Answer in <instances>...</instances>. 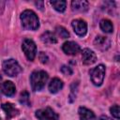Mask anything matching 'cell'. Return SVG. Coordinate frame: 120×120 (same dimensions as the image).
<instances>
[{
	"label": "cell",
	"instance_id": "obj_1",
	"mask_svg": "<svg viewBox=\"0 0 120 120\" xmlns=\"http://www.w3.org/2000/svg\"><path fill=\"white\" fill-rule=\"evenodd\" d=\"M22 24L26 30H37L39 26L38 18L32 10L26 9L21 14Z\"/></svg>",
	"mask_w": 120,
	"mask_h": 120
},
{
	"label": "cell",
	"instance_id": "obj_2",
	"mask_svg": "<svg viewBox=\"0 0 120 120\" xmlns=\"http://www.w3.org/2000/svg\"><path fill=\"white\" fill-rule=\"evenodd\" d=\"M48 73L45 72L44 70H36L32 72L30 76V82H31V87L34 91H39L41 90L47 81H48Z\"/></svg>",
	"mask_w": 120,
	"mask_h": 120
},
{
	"label": "cell",
	"instance_id": "obj_3",
	"mask_svg": "<svg viewBox=\"0 0 120 120\" xmlns=\"http://www.w3.org/2000/svg\"><path fill=\"white\" fill-rule=\"evenodd\" d=\"M2 67H3L4 72L10 77L16 76L22 71V68H21L19 63L14 59H8V60L4 61Z\"/></svg>",
	"mask_w": 120,
	"mask_h": 120
},
{
	"label": "cell",
	"instance_id": "obj_4",
	"mask_svg": "<svg viewBox=\"0 0 120 120\" xmlns=\"http://www.w3.org/2000/svg\"><path fill=\"white\" fill-rule=\"evenodd\" d=\"M104 76H105V67L103 65H98V67L90 70L91 81L97 86H99L102 84Z\"/></svg>",
	"mask_w": 120,
	"mask_h": 120
},
{
	"label": "cell",
	"instance_id": "obj_5",
	"mask_svg": "<svg viewBox=\"0 0 120 120\" xmlns=\"http://www.w3.org/2000/svg\"><path fill=\"white\" fill-rule=\"evenodd\" d=\"M22 50L24 52L26 58L30 61H33L35 56H36V52H37V47L35 42L32 39L26 38L23 40L22 44Z\"/></svg>",
	"mask_w": 120,
	"mask_h": 120
},
{
	"label": "cell",
	"instance_id": "obj_6",
	"mask_svg": "<svg viewBox=\"0 0 120 120\" xmlns=\"http://www.w3.org/2000/svg\"><path fill=\"white\" fill-rule=\"evenodd\" d=\"M36 117L38 120H57L58 114L51 108L47 107L45 109H40L36 112Z\"/></svg>",
	"mask_w": 120,
	"mask_h": 120
},
{
	"label": "cell",
	"instance_id": "obj_7",
	"mask_svg": "<svg viewBox=\"0 0 120 120\" xmlns=\"http://www.w3.org/2000/svg\"><path fill=\"white\" fill-rule=\"evenodd\" d=\"M72 27L74 29V32L80 36V37H83L85 34H86V31H87V24L86 22L83 21V20H81V19H77V20H74L72 22Z\"/></svg>",
	"mask_w": 120,
	"mask_h": 120
},
{
	"label": "cell",
	"instance_id": "obj_8",
	"mask_svg": "<svg viewBox=\"0 0 120 120\" xmlns=\"http://www.w3.org/2000/svg\"><path fill=\"white\" fill-rule=\"evenodd\" d=\"M62 50H63V52L66 54H68V55H76L78 52H80L81 48L74 41H67V42H65L63 44Z\"/></svg>",
	"mask_w": 120,
	"mask_h": 120
},
{
	"label": "cell",
	"instance_id": "obj_9",
	"mask_svg": "<svg viewBox=\"0 0 120 120\" xmlns=\"http://www.w3.org/2000/svg\"><path fill=\"white\" fill-rule=\"evenodd\" d=\"M82 63L84 65H92V64H94L96 62L97 55L93 51H91L90 49L86 48V49L82 50Z\"/></svg>",
	"mask_w": 120,
	"mask_h": 120
},
{
	"label": "cell",
	"instance_id": "obj_10",
	"mask_svg": "<svg viewBox=\"0 0 120 120\" xmlns=\"http://www.w3.org/2000/svg\"><path fill=\"white\" fill-rule=\"evenodd\" d=\"M94 44L98 50L106 51L107 49H109L111 42H110V39L108 38L103 37V36H98L94 40Z\"/></svg>",
	"mask_w": 120,
	"mask_h": 120
},
{
	"label": "cell",
	"instance_id": "obj_11",
	"mask_svg": "<svg viewBox=\"0 0 120 120\" xmlns=\"http://www.w3.org/2000/svg\"><path fill=\"white\" fill-rule=\"evenodd\" d=\"M1 90L3 92L4 95L8 96V97H11L15 94L16 92V88H15V85L12 82L10 81H6L2 83L1 85Z\"/></svg>",
	"mask_w": 120,
	"mask_h": 120
},
{
	"label": "cell",
	"instance_id": "obj_12",
	"mask_svg": "<svg viewBox=\"0 0 120 120\" xmlns=\"http://www.w3.org/2000/svg\"><path fill=\"white\" fill-rule=\"evenodd\" d=\"M89 3L84 0H75L71 2V8L72 10L78 11V12H83L88 9Z\"/></svg>",
	"mask_w": 120,
	"mask_h": 120
},
{
	"label": "cell",
	"instance_id": "obj_13",
	"mask_svg": "<svg viewBox=\"0 0 120 120\" xmlns=\"http://www.w3.org/2000/svg\"><path fill=\"white\" fill-rule=\"evenodd\" d=\"M2 109H3V111L5 112V113H6L7 117H8V119L12 118V117L18 115V113H19L18 109L15 108V107L13 106V104L8 103V102L2 104Z\"/></svg>",
	"mask_w": 120,
	"mask_h": 120
},
{
	"label": "cell",
	"instance_id": "obj_14",
	"mask_svg": "<svg viewBox=\"0 0 120 120\" xmlns=\"http://www.w3.org/2000/svg\"><path fill=\"white\" fill-rule=\"evenodd\" d=\"M78 112H79L81 120H96L95 113L91 110H89L85 107H80Z\"/></svg>",
	"mask_w": 120,
	"mask_h": 120
},
{
	"label": "cell",
	"instance_id": "obj_15",
	"mask_svg": "<svg viewBox=\"0 0 120 120\" xmlns=\"http://www.w3.org/2000/svg\"><path fill=\"white\" fill-rule=\"evenodd\" d=\"M62 87H63V82L58 78H53L49 83V90L52 94L57 93L59 90L62 89Z\"/></svg>",
	"mask_w": 120,
	"mask_h": 120
},
{
	"label": "cell",
	"instance_id": "obj_16",
	"mask_svg": "<svg viewBox=\"0 0 120 120\" xmlns=\"http://www.w3.org/2000/svg\"><path fill=\"white\" fill-rule=\"evenodd\" d=\"M40 39L45 44H53V43L57 42V39H56L55 36L52 32H49V31H46L45 33H43L40 36Z\"/></svg>",
	"mask_w": 120,
	"mask_h": 120
},
{
	"label": "cell",
	"instance_id": "obj_17",
	"mask_svg": "<svg viewBox=\"0 0 120 120\" xmlns=\"http://www.w3.org/2000/svg\"><path fill=\"white\" fill-rule=\"evenodd\" d=\"M99 25H100L101 30L104 31L105 33H112L113 31V25L110 20H107V19L101 20Z\"/></svg>",
	"mask_w": 120,
	"mask_h": 120
},
{
	"label": "cell",
	"instance_id": "obj_18",
	"mask_svg": "<svg viewBox=\"0 0 120 120\" xmlns=\"http://www.w3.org/2000/svg\"><path fill=\"white\" fill-rule=\"evenodd\" d=\"M50 3L54 8V9L59 12H64L66 9V7H67L66 1H51Z\"/></svg>",
	"mask_w": 120,
	"mask_h": 120
},
{
	"label": "cell",
	"instance_id": "obj_19",
	"mask_svg": "<svg viewBox=\"0 0 120 120\" xmlns=\"http://www.w3.org/2000/svg\"><path fill=\"white\" fill-rule=\"evenodd\" d=\"M20 102L25 106H30L31 103H30V98H29V94L27 91H23L22 92L21 94V97H20Z\"/></svg>",
	"mask_w": 120,
	"mask_h": 120
},
{
	"label": "cell",
	"instance_id": "obj_20",
	"mask_svg": "<svg viewBox=\"0 0 120 120\" xmlns=\"http://www.w3.org/2000/svg\"><path fill=\"white\" fill-rule=\"evenodd\" d=\"M56 33L58 36H60L62 38H67L69 37V33L68 32V30L66 28H64L63 26H57L56 27Z\"/></svg>",
	"mask_w": 120,
	"mask_h": 120
},
{
	"label": "cell",
	"instance_id": "obj_21",
	"mask_svg": "<svg viewBox=\"0 0 120 120\" xmlns=\"http://www.w3.org/2000/svg\"><path fill=\"white\" fill-rule=\"evenodd\" d=\"M77 87H78V83L73 82L71 84V91H70V95H69V101L72 102L75 99L76 97V93H77Z\"/></svg>",
	"mask_w": 120,
	"mask_h": 120
},
{
	"label": "cell",
	"instance_id": "obj_22",
	"mask_svg": "<svg viewBox=\"0 0 120 120\" xmlns=\"http://www.w3.org/2000/svg\"><path fill=\"white\" fill-rule=\"evenodd\" d=\"M110 111L113 117H115L116 119H119L120 115H119V106L118 105H113L112 107H111Z\"/></svg>",
	"mask_w": 120,
	"mask_h": 120
},
{
	"label": "cell",
	"instance_id": "obj_23",
	"mask_svg": "<svg viewBox=\"0 0 120 120\" xmlns=\"http://www.w3.org/2000/svg\"><path fill=\"white\" fill-rule=\"evenodd\" d=\"M61 72L65 75H71L72 74V69L69 68V67H67V66H62L61 68Z\"/></svg>",
	"mask_w": 120,
	"mask_h": 120
},
{
	"label": "cell",
	"instance_id": "obj_24",
	"mask_svg": "<svg viewBox=\"0 0 120 120\" xmlns=\"http://www.w3.org/2000/svg\"><path fill=\"white\" fill-rule=\"evenodd\" d=\"M38 58H39V60H40V62L43 63V64H45V63L48 62V56H47V54H46L45 52H39Z\"/></svg>",
	"mask_w": 120,
	"mask_h": 120
},
{
	"label": "cell",
	"instance_id": "obj_25",
	"mask_svg": "<svg viewBox=\"0 0 120 120\" xmlns=\"http://www.w3.org/2000/svg\"><path fill=\"white\" fill-rule=\"evenodd\" d=\"M98 120H112V119L110 118V117H108L107 115H101V116L98 118Z\"/></svg>",
	"mask_w": 120,
	"mask_h": 120
},
{
	"label": "cell",
	"instance_id": "obj_26",
	"mask_svg": "<svg viewBox=\"0 0 120 120\" xmlns=\"http://www.w3.org/2000/svg\"><path fill=\"white\" fill-rule=\"evenodd\" d=\"M36 6L38 7V6H40V8H38L39 9H42V8H43V2H36Z\"/></svg>",
	"mask_w": 120,
	"mask_h": 120
}]
</instances>
